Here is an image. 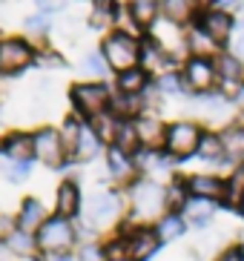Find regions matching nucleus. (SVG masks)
Listing matches in <instances>:
<instances>
[{
	"label": "nucleus",
	"mask_w": 244,
	"mask_h": 261,
	"mask_svg": "<svg viewBox=\"0 0 244 261\" xmlns=\"http://www.w3.org/2000/svg\"><path fill=\"white\" fill-rule=\"evenodd\" d=\"M69 100H72L78 118L95 121L98 115L109 112V107H112V89L104 81H84V84H75L69 89Z\"/></svg>",
	"instance_id": "3"
},
{
	"label": "nucleus",
	"mask_w": 244,
	"mask_h": 261,
	"mask_svg": "<svg viewBox=\"0 0 244 261\" xmlns=\"http://www.w3.org/2000/svg\"><path fill=\"white\" fill-rule=\"evenodd\" d=\"M199 158H204V161L210 164H224L230 161L227 152H224V144H222V132H210L204 129V135H201V144H199Z\"/></svg>",
	"instance_id": "28"
},
{
	"label": "nucleus",
	"mask_w": 244,
	"mask_h": 261,
	"mask_svg": "<svg viewBox=\"0 0 244 261\" xmlns=\"http://www.w3.org/2000/svg\"><path fill=\"white\" fill-rule=\"evenodd\" d=\"M46 218H49V215H46L43 204H40L38 198H23L15 227H17V230H23V232H29V236H38V230L46 224Z\"/></svg>",
	"instance_id": "21"
},
{
	"label": "nucleus",
	"mask_w": 244,
	"mask_h": 261,
	"mask_svg": "<svg viewBox=\"0 0 244 261\" xmlns=\"http://www.w3.org/2000/svg\"><path fill=\"white\" fill-rule=\"evenodd\" d=\"M213 9H218V12H227V15L236 17L238 12L244 9V0H213Z\"/></svg>",
	"instance_id": "38"
},
{
	"label": "nucleus",
	"mask_w": 244,
	"mask_h": 261,
	"mask_svg": "<svg viewBox=\"0 0 244 261\" xmlns=\"http://www.w3.org/2000/svg\"><path fill=\"white\" fill-rule=\"evenodd\" d=\"M52 261H78V258H72V255H69V253H66V255H55V258H52Z\"/></svg>",
	"instance_id": "42"
},
{
	"label": "nucleus",
	"mask_w": 244,
	"mask_h": 261,
	"mask_svg": "<svg viewBox=\"0 0 244 261\" xmlns=\"http://www.w3.org/2000/svg\"><path fill=\"white\" fill-rule=\"evenodd\" d=\"M155 232H158L161 244H169V241H176V238H181L184 232H187V221H184L181 213H167L161 215L158 221L153 224Z\"/></svg>",
	"instance_id": "26"
},
{
	"label": "nucleus",
	"mask_w": 244,
	"mask_h": 261,
	"mask_svg": "<svg viewBox=\"0 0 244 261\" xmlns=\"http://www.w3.org/2000/svg\"><path fill=\"white\" fill-rule=\"evenodd\" d=\"M49 26H52V20H49V15H29L26 20H23V29L29 32L32 38H46L49 35Z\"/></svg>",
	"instance_id": "33"
},
{
	"label": "nucleus",
	"mask_w": 244,
	"mask_h": 261,
	"mask_svg": "<svg viewBox=\"0 0 244 261\" xmlns=\"http://www.w3.org/2000/svg\"><path fill=\"white\" fill-rule=\"evenodd\" d=\"M227 52H233V55L238 58V61H244V32L230 40V49H227Z\"/></svg>",
	"instance_id": "40"
},
{
	"label": "nucleus",
	"mask_w": 244,
	"mask_h": 261,
	"mask_svg": "<svg viewBox=\"0 0 244 261\" xmlns=\"http://www.w3.org/2000/svg\"><path fill=\"white\" fill-rule=\"evenodd\" d=\"M107 172L121 181V184H132L138 178V167H135V158L127 152H121L118 146H107Z\"/></svg>",
	"instance_id": "17"
},
{
	"label": "nucleus",
	"mask_w": 244,
	"mask_h": 261,
	"mask_svg": "<svg viewBox=\"0 0 244 261\" xmlns=\"http://www.w3.org/2000/svg\"><path fill=\"white\" fill-rule=\"evenodd\" d=\"M187 201H190V192L184 187V178L167 184V213H184Z\"/></svg>",
	"instance_id": "31"
},
{
	"label": "nucleus",
	"mask_w": 244,
	"mask_h": 261,
	"mask_svg": "<svg viewBox=\"0 0 244 261\" xmlns=\"http://www.w3.org/2000/svg\"><path fill=\"white\" fill-rule=\"evenodd\" d=\"M238 29H241V32H244V15H241V20H238Z\"/></svg>",
	"instance_id": "43"
},
{
	"label": "nucleus",
	"mask_w": 244,
	"mask_h": 261,
	"mask_svg": "<svg viewBox=\"0 0 244 261\" xmlns=\"http://www.w3.org/2000/svg\"><path fill=\"white\" fill-rule=\"evenodd\" d=\"M101 55L112 72H127L141 66V38L127 29H112L101 43Z\"/></svg>",
	"instance_id": "2"
},
{
	"label": "nucleus",
	"mask_w": 244,
	"mask_h": 261,
	"mask_svg": "<svg viewBox=\"0 0 244 261\" xmlns=\"http://www.w3.org/2000/svg\"><path fill=\"white\" fill-rule=\"evenodd\" d=\"M35 158L46 167H63L66 161V146H63V138H61V129L55 126H40L35 132Z\"/></svg>",
	"instance_id": "10"
},
{
	"label": "nucleus",
	"mask_w": 244,
	"mask_h": 261,
	"mask_svg": "<svg viewBox=\"0 0 244 261\" xmlns=\"http://www.w3.org/2000/svg\"><path fill=\"white\" fill-rule=\"evenodd\" d=\"M124 244H127V258L130 261H150L161 247V238L153 224H135L124 230Z\"/></svg>",
	"instance_id": "8"
},
{
	"label": "nucleus",
	"mask_w": 244,
	"mask_h": 261,
	"mask_svg": "<svg viewBox=\"0 0 244 261\" xmlns=\"http://www.w3.org/2000/svg\"><path fill=\"white\" fill-rule=\"evenodd\" d=\"M35 241H38V250L46 255H66L69 250H72V244H75V227H72V221L69 218H63V215H49L46 218V224L38 230V236H35Z\"/></svg>",
	"instance_id": "4"
},
{
	"label": "nucleus",
	"mask_w": 244,
	"mask_h": 261,
	"mask_svg": "<svg viewBox=\"0 0 244 261\" xmlns=\"http://www.w3.org/2000/svg\"><path fill=\"white\" fill-rule=\"evenodd\" d=\"M164 0H127V12H130L132 23L141 29H153L155 20L161 17Z\"/></svg>",
	"instance_id": "22"
},
{
	"label": "nucleus",
	"mask_w": 244,
	"mask_h": 261,
	"mask_svg": "<svg viewBox=\"0 0 244 261\" xmlns=\"http://www.w3.org/2000/svg\"><path fill=\"white\" fill-rule=\"evenodd\" d=\"M81 69H86L89 75H95V81H101V77L107 75V61H104V55L101 52H92V55H86L84 61H81Z\"/></svg>",
	"instance_id": "35"
},
{
	"label": "nucleus",
	"mask_w": 244,
	"mask_h": 261,
	"mask_svg": "<svg viewBox=\"0 0 244 261\" xmlns=\"http://www.w3.org/2000/svg\"><path fill=\"white\" fill-rule=\"evenodd\" d=\"M35 9L40 15H52V12H63L66 9V0H32Z\"/></svg>",
	"instance_id": "37"
},
{
	"label": "nucleus",
	"mask_w": 244,
	"mask_h": 261,
	"mask_svg": "<svg viewBox=\"0 0 244 261\" xmlns=\"http://www.w3.org/2000/svg\"><path fill=\"white\" fill-rule=\"evenodd\" d=\"M26 261H29V258H26Z\"/></svg>",
	"instance_id": "47"
},
{
	"label": "nucleus",
	"mask_w": 244,
	"mask_h": 261,
	"mask_svg": "<svg viewBox=\"0 0 244 261\" xmlns=\"http://www.w3.org/2000/svg\"><path fill=\"white\" fill-rule=\"evenodd\" d=\"M215 69H218V81H222V86L227 89V86H241L244 84V61H238L233 52H222L218 58H215Z\"/></svg>",
	"instance_id": "23"
},
{
	"label": "nucleus",
	"mask_w": 244,
	"mask_h": 261,
	"mask_svg": "<svg viewBox=\"0 0 244 261\" xmlns=\"http://www.w3.org/2000/svg\"><path fill=\"white\" fill-rule=\"evenodd\" d=\"M0 152L6 155V161L29 164L35 158V132H9L0 144Z\"/></svg>",
	"instance_id": "15"
},
{
	"label": "nucleus",
	"mask_w": 244,
	"mask_h": 261,
	"mask_svg": "<svg viewBox=\"0 0 244 261\" xmlns=\"http://www.w3.org/2000/svg\"><path fill=\"white\" fill-rule=\"evenodd\" d=\"M215 261H244V247H241V244H230V247H224Z\"/></svg>",
	"instance_id": "39"
},
{
	"label": "nucleus",
	"mask_w": 244,
	"mask_h": 261,
	"mask_svg": "<svg viewBox=\"0 0 244 261\" xmlns=\"http://www.w3.org/2000/svg\"><path fill=\"white\" fill-rule=\"evenodd\" d=\"M196 23H199L201 29H204L207 35L218 43V46H227L230 40H233V32L238 29L236 17L227 15V12H218V9H210V12H204V15H199Z\"/></svg>",
	"instance_id": "11"
},
{
	"label": "nucleus",
	"mask_w": 244,
	"mask_h": 261,
	"mask_svg": "<svg viewBox=\"0 0 244 261\" xmlns=\"http://www.w3.org/2000/svg\"><path fill=\"white\" fill-rule=\"evenodd\" d=\"M155 92L161 95H169V98H176V95H184L187 89H184V81H181V69L178 72H164V75L155 77Z\"/></svg>",
	"instance_id": "30"
},
{
	"label": "nucleus",
	"mask_w": 244,
	"mask_h": 261,
	"mask_svg": "<svg viewBox=\"0 0 244 261\" xmlns=\"http://www.w3.org/2000/svg\"><path fill=\"white\" fill-rule=\"evenodd\" d=\"M241 247H244V244H241Z\"/></svg>",
	"instance_id": "48"
},
{
	"label": "nucleus",
	"mask_w": 244,
	"mask_h": 261,
	"mask_svg": "<svg viewBox=\"0 0 244 261\" xmlns=\"http://www.w3.org/2000/svg\"><path fill=\"white\" fill-rule=\"evenodd\" d=\"M6 247H9V253L29 258V255L38 250V241H35V236H29V232H23V230L15 227V232H9L6 236Z\"/></svg>",
	"instance_id": "29"
},
{
	"label": "nucleus",
	"mask_w": 244,
	"mask_h": 261,
	"mask_svg": "<svg viewBox=\"0 0 244 261\" xmlns=\"http://www.w3.org/2000/svg\"><path fill=\"white\" fill-rule=\"evenodd\" d=\"M55 207H58V215H63L69 221L75 215H81V210H84V192H81V187L75 181H61V187L55 192Z\"/></svg>",
	"instance_id": "16"
},
{
	"label": "nucleus",
	"mask_w": 244,
	"mask_h": 261,
	"mask_svg": "<svg viewBox=\"0 0 244 261\" xmlns=\"http://www.w3.org/2000/svg\"><path fill=\"white\" fill-rule=\"evenodd\" d=\"M184 187L190 192V198H204V201H218L224 198V178L215 172H192L184 178Z\"/></svg>",
	"instance_id": "12"
},
{
	"label": "nucleus",
	"mask_w": 244,
	"mask_h": 261,
	"mask_svg": "<svg viewBox=\"0 0 244 261\" xmlns=\"http://www.w3.org/2000/svg\"><path fill=\"white\" fill-rule=\"evenodd\" d=\"M241 201H244V167H233L227 178H224V198H222V207H233V210H241Z\"/></svg>",
	"instance_id": "25"
},
{
	"label": "nucleus",
	"mask_w": 244,
	"mask_h": 261,
	"mask_svg": "<svg viewBox=\"0 0 244 261\" xmlns=\"http://www.w3.org/2000/svg\"><path fill=\"white\" fill-rule=\"evenodd\" d=\"M0 172H3V178H6L9 184H20V181L29 178V164L6 161V164H0Z\"/></svg>",
	"instance_id": "34"
},
{
	"label": "nucleus",
	"mask_w": 244,
	"mask_h": 261,
	"mask_svg": "<svg viewBox=\"0 0 244 261\" xmlns=\"http://www.w3.org/2000/svg\"><path fill=\"white\" fill-rule=\"evenodd\" d=\"M181 81L184 89L196 98V95H207L215 92L222 81H218V69H215V61L210 58H187L181 63Z\"/></svg>",
	"instance_id": "6"
},
{
	"label": "nucleus",
	"mask_w": 244,
	"mask_h": 261,
	"mask_svg": "<svg viewBox=\"0 0 244 261\" xmlns=\"http://www.w3.org/2000/svg\"><path fill=\"white\" fill-rule=\"evenodd\" d=\"M101 149H104V141H101V135L95 132V126H92L89 121H84V126H81V135H78V144H75V152H72V161L89 164V161H95V158L101 155Z\"/></svg>",
	"instance_id": "19"
},
{
	"label": "nucleus",
	"mask_w": 244,
	"mask_h": 261,
	"mask_svg": "<svg viewBox=\"0 0 244 261\" xmlns=\"http://www.w3.org/2000/svg\"><path fill=\"white\" fill-rule=\"evenodd\" d=\"M241 167H244V158H241Z\"/></svg>",
	"instance_id": "46"
},
{
	"label": "nucleus",
	"mask_w": 244,
	"mask_h": 261,
	"mask_svg": "<svg viewBox=\"0 0 244 261\" xmlns=\"http://www.w3.org/2000/svg\"><path fill=\"white\" fill-rule=\"evenodd\" d=\"M184 43H187V55H190V58H210V61H215V58L224 52L199 23H190L184 29Z\"/></svg>",
	"instance_id": "14"
},
{
	"label": "nucleus",
	"mask_w": 244,
	"mask_h": 261,
	"mask_svg": "<svg viewBox=\"0 0 244 261\" xmlns=\"http://www.w3.org/2000/svg\"><path fill=\"white\" fill-rule=\"evenodd\" d=\"M230 100H233V107H236L238 112H241V115H244V84L233 89V95H230Z\"/></svg>",
	"instance_id": "41"
},
{
	"label": "nucleus",
	"mask_w": 244,
	"mask_h": 261,
	"mask_svg": "<svg viewBox=\"0 0 244 261\" xmlns=\"http://www.w3.org/2000/svg\"><path fill=\"white\" fill-rule=\"evenodd\" d=\"M121 213H124V201L115 190H101V192H95V195H89V198L84 201V210H81L84 221L89 224L92 230L112 227V224L121 218Z\"/></svg>",
	"instance_id": "5"
},
{
	"label": "nucleus",
	"mask_w": 244,
	"mask_h": 261,
	"mask_svg": "<svg viewBox=\"0 0 244 261\" xmlns=\"http://www.w3.org/2000/svg\"><path fill=\"white\" fill-rule=\"evenodd\" d=\"M78 261H109L104 244H84L78 250Z\"/></svg>",
	"instance_id": "36"
},
{
	"label": "nucleus",
	"mask_w": 244,
	"mask_h": 261,
	"mask_svg": "<svg viewBox=\"0 0 244 261\" xmlns=\"http://www.w3.org/2000/svg\"><path fill=\"white\" fill-rule=\"evenodd\" d=\"M115 86L121 95H144L153 86V75L144 66H135V69H127L115 77Z\"/></svg>",
	"instance_id": "24"
},
{
	"label": "nucleus",
	"mask_w": 244,
	"mask_h": 261,
	"mask_svg": "<svg viewBox=\"0 0 244 261\" xmlns=\"http://www.w3.org/2000/svg\"><path fill=\"white\" fill-rule=\"evenodd\" d=\"M238 213H241V215H244V201H241V210H238Z\"/></svg>",
	"instance_id": "44"
},
{
	"label": "nucleus",
	"mask_w": 244,
	"mask_h": 261,
	"mask_svg": "<svg viewBox=\"0 0 244 261\" xmlns=\"http://www.w3.org/2000/svg\"><path fill=\"white\" fill-rule=\"evenodd\" d=\"M109 261H127V258H109Z\"/></svg>",
	"instance_id": "45"
},
{
	"label": "nucleus",
	"mask_w": 244,
	"mask_h": 261,
	"mask_svg": "<svg viewBox=\"0 0 244 261\" xmlns=\"http://www.w3.org/2000/svg\"><path fill=\"white\" fill-rule=\"evenodd\" d=\"M130 210L132 221H158L161 215H167V187L155 178H135L130 184Z\"/></svg>",
	"instance_id": "1"
},
{
	"label": "nucleus",
	"mask_w": 244,
	"mask_h": 261,
	"mask_svg": "<svg viewBox=\"0 0 244 261\" xmlns=\"http://www.w3.org/2000/svg\"><path fill=\"white\" fill-rule=\"evenodd\" d=\"M222 144H224V152H227L230 161H241L244 158V123H227L222 129Z\"/></svg>",
	"instance_id": "27"
},
{
	"label": "nucleus",
	"mask_w": 244,
	"mask_h": 261,
	"mask_svg": "<svg viewBox=\"0 0 244 261\" xmlns=\"http://www.w3.org/2000/svg\"><path fill=\"white\" fill-rule=\"evenodd\" d=\"M81 126H84V118H66L61 126V138H63V146H66V155L72 158V152H75V144H78V135H81Z\"/></svg>",
	"instance_id": "32"
},
{
	"label": "nucleus",
	"mask_w": 244,
	"mask_h": 261,
	"mask_svg": "<svg viewBox=\"0 0 244 261\" xmlns=\"http://www.w3.org/2000/svg\"><path fill=\"white\" fill-rule=\"evenodd\" d=\"M29 63H35V49L23 38L0 40V75H20Z\"/></svg>",
	"instance_id": "9"
},
{
	"label": "nucleus",
	"mask_w": 244,
	"mask_h": 261,
	"mask_svg": "<svg viewBox=\"0 0 244 261\" xmlns=\"http://www.w3.org/2000/svg\"><path fill=\"white\" fill-rule=\"evenodd\" d=\"M215 213H218V201L190 198L181 215H184V221H187V227H196V230H207V227L213 224Z\"/></svg>",
	"instance_id": "20"
},
{
	"label": "nucleus",
	"mask_w": 244,
	"mask_h": 261,
	"mask_svg": "<svg viewBox=\"0 0 244 261\" xmlns=\"http://www.w3.org/2000/svg\"><path fill=\"white\" fill-rule=\"evenodd\" d=\"M161 17H164L167 23H173V26L187 29L190 23L199 20V6H196V0H164Z\"/></svg>",
	"instance_id": "18"
},
{
	"label": "nucleus",
	"mask_w": 244,
	"mask_h": 261,
	"mask_svg": "<svg viewBox=\"0 0 244 261\" xmlns=\"http://www.w3.org/2000/svg\"><path fill=\"white\" fill-rule=\"evenodd\" d=\"M167 126L169 123H164V118L153 115V112H144L141 118H135V129H138V138H141V146L144 149H153V152L164 149Z\"/></svg>",
	"instance_id": "13"
},
{
	"label": "nucleus",
	"mask_w": 244,
	"mask_h": 261,
	"mask_svg": "<svg viewBox=\"0 0 244 261\" xmlns=\"http://www.w3.org/2000/svg\"><path fill=\"white\" fill-rule=\"evenodd\" d=\"M201 129L196 121H173L167 126V138H164V152L176 161H184L190 155L199 152V144H201Z\"/></svg>",
	"instance_id": "7"
}]
</instances>
